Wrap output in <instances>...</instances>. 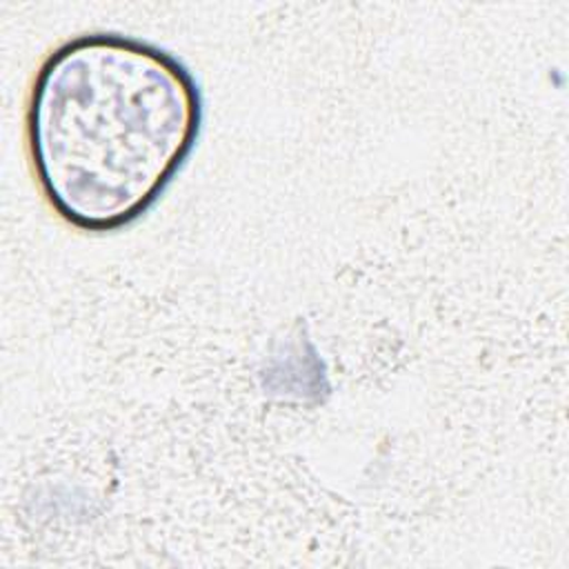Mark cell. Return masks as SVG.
I'll list each match as a JSON object with an SVG mask.
<instances>
[{
    "label": "cell",
    "mask_w": 569,
    "mask_h": 569,
    "mask_svg": "<svg viewBox=\"0 0 569 569\" xmlns=\"http://www.w3.org/2000/svg\"><path fill=\"white\" fill-rule=\"evenodd\" d=\"M202 96L169 51L122 33H84L38 67L27 149L38 187L67 224L107 233L147 213L189 160Z\"/></svg>",
    "instance_id": "cell-1"
}]
</instances>
